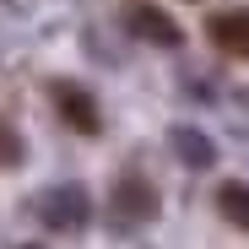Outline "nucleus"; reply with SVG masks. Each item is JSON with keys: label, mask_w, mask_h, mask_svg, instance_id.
Returning <instances> with one entry per match:
<instances>
[{"label": "nucleus", "mask_w": 249, "mask_h": 249, "mask_svg": "<svg viewBox=\"0 0 249 249\" xmlns=\"http://www.w3.org/2000/svg\"><path fill=\"white\" fill-rule=\"evenodd\" d=\"M38 212H44L49 228H81V222H87V195H81L76 184H60V190L44 195V206H38Z\"/></svg>", "instance_id": "nucleus-4"}, {"label": "nucleus", "mask_w": 249, "mask_h": 249, "mask_svg": "<svg viewBox=\"0 0 249 249\" xmlns=\"http://www.w3.org/2000/svg\"><path fill=\"white\" fill-rule=\"evenodd\" d=\"M0 162H6V168H17V162H22V141H17V130H11L6 119H0Z\"/></svg>", "instance_id": "nucleus-8"}, {"label": "nucleus", "mask_w": 249, "mask_h": 249, "mask_svg": "<svg viewBox=\"0 0 249 249\" xmlns=\"http://www.w3.org/2000/svg\"><path fill=\"white\" fill-rule=\"evenodd\" d=\"M130 27H136L141 38H152V44H162V49H174V44H179V22H174V17H162L157 6H136V11H130Z\"/></svg>", "instance_id": "nucleus-5"}, {"label": "nucleus", "mask_w": 249, "mask_h": 249, "mask_svg": "<svg viewBox=\"0 0 249 249\" xmlns=\"http://www.w3.org/2000/svg\"><path fill=\"white\" fill-rule=\"evenodd\" d=\"M54 108H60V119L71 124V130H81V136L98 130V103L81 92L76 81H54Z\"/></svg>", "instance_id": "nucleus-3"}, {"label": "nucleus", "mask_w": 249, "mask_h": 249, "mask_svg": "<svg viewBox=\"0 0 249 249\" xmlns=\"http://www.w3.org/2000/svg\"><path fill=\"white\" fill-rule=\"evenodd\" d=\"M217 212H222L233 228H249V184H238V179L217 184Z\"/></svg>", "instance_id": "nucleus-6"}, {"label": "nucleus", "mask_w": 249, "mask_h": 249, "mask_svg": "<svg viewBox=\"0 0 249 249\" xmlns=\"http://www.w3.org/2000/svg\"><path fill=\"white\" fill-rule=\"evenodd\" d=\"M114 217L119 222H152L157 217V190L146 179H136V174H124L114 184Z\"/></svg>", "instance_id": "nucleus-1"}, {"label": "nucleus", "mask_w": 249, "mask_h": 249, "mask_svg": "<svg viewBox=\"0 0 249 249\" xmlns=\"http://www.w3.org/2000/svg\"><path fill=\"white\" fill-rule=\"evenodd\" d=\"M206 38L233 54V60H249V11H217L212 22H206Z\"/></svg>", "instance_id": "nucleus-2"}, {"label": "nucleus", "mask_w": 249, "mask_h": 249, "mask_svg": "<svg viewBox=\"0 0 249 249\" xmlns=\"http://www.w3.org/2000/svg\"><path fill=\"white\" fill-rule=\"evenodd\" d=\"M174 146H179L184 162H212V146H206V136H195V130H174Z\"/></svg>", "instance_id": "nucleus-7"}]
</instances>
